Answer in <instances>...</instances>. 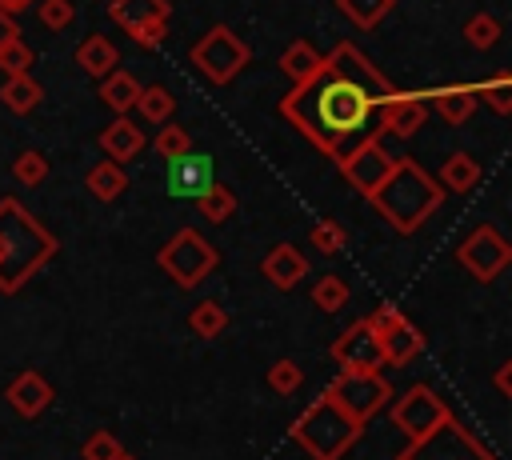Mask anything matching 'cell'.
<instances>
[{"label": "cell", "instance_id": "cell-4", "mask_svg": "<svg viewBox=\"0 0 512 460\" xmlns=\"http://www.w3.org/2000/svg\"><path fill=\"white\" fill-rule=\"evenodd\" d=\"M288 436L312 456V460H340L352 452V444L364 436V424L352 420L328 392H320L292 424Z\"/></svg>", "mask_w": 512, "mask_h": 460}, {"label": "cell", "instance_id": "cell-13", "mask_svg": "<svg viewBox=\"0 0 512 460\" xmlns=\"http://www.w3.org/2000/svg\"><path fill=\"white\" fill-rule=\"evenodd\" d=\"M392 152L376 140V136H364L356 148H348L336 164H340V176L360 192V196H372L376 188H380V180L392 172Z\"/></svg>", "mask_w": 512, "mask_h": 460}, {"label": "cell", "instance_id": "cell-39", "mask_svg": "<svg viewBox=\"0 0 512 460\" xmlns=\"http://www.w3.org/2000/svg\"><path fill=\"white\" fill-rule=\"evenodd\" d=\"M80 456H84V460H124L128 452H124V444H120L112 432H92V436L84 440Z\"/></svg>", "mask_w": 512, "mask_h": 460}, {"label": "cell", "instance_id": "cell-20", "mask_svg": "<svg viewBox=\"0 0 512 460\" xmlns=\"http://www.w3.org/2000/svg\"><path fill=\"white\" fill-rule=\"evenodd\" d=\"M424 104H432L444 124H464V120H472L480 100H476V92L468 84H448V88H432L424 96Z\"/></svg>", "mask_w": 512, "mask_h": 460}, {"label": "cell", "instance_id": "cell-29", "mask_svg": "<svg viewBox=\"0 0 512 460\" xmlns=\"http://www.w3.org/2000/svg\"><path fill=\"white\" fill-rule=\"evenodd\" d=\"M392 4H396V0H336L340 16L352 20V24L364 28V32H372V28L392 12Z\"/></svg>", "mask_w": 512, "mask_h": 460}, {"label": "cell", "instance_id": "cell-32", "mask_svg": "<svg viewBox=\"0 0 512 460\" xmlns=\"http://www.w3.org/2000/svg\"><path fill=\"white\" fill-rule=\"evenodd\" d=\"M308 296H312V304H316L320 312H340V308L352 300L348 284H344L340 276H332V272H328V276H320V280L312 284V292H308Z\"/></svg>", "mask_w": 512, "mask_h": 460}, {"label": "cell", "instance_id": "cell-28", "mask_svg": "<svg viewBox=\"0 0 512 460\" xmlns=\"http://www.w3.org/2000/svg\"><path fill=\"white\" fill-rule=\"evenodd\" d=\"M196 208H200V216L208 224H224L228 216H236V192L228 184H212V188H204L196 196Z\"/></svg>", "mask_w": 512, "mask_h": 460}, {"label": "cell", "instance_id": "cell-6", "mask_svg": "<svg viewBox=\"0 0 512 460\" xmlns=\"http://www.w3.org/2000/svg\"><path fill=\"white\" fill-rule=\"evenodd\" d=\"M248 56H252L248 44H244L228 24L208 28V32L192 44V64H196V72H204V80H212V84L236 80V76L244 72Z\"/></svg>", "mask_w": 512, "mask_h": 460}, {"label": "cell", "instance_id": "cell-2", "mask_svg": "<svg viewBox=\"0 0 512 460\" xmlns=\"http://www.w3.org/2000/svg\"><path fill=\"white\" fill-rule=\"evenodd\" d=\"M56 236L12 196H0V296H16L52 256Z\"/></svg>", "mask_w": 512, "mask_h": 460}, {"label": "cell", "instance_id": "cell-9", "mask_svg": "<svg viewBox=\"0 0 512 460\" xmlns=\"http://www.w3.org/2000/svg\"><path fill=\"white\" fill-rule=\"evenodd\" d=\"M324 392L360 424H368L392 400V384L384 380V372H336Z\"/></svg>", "mask_w": 512, "mask_h": 460}, {"label": "cell", "instance_id": "cell-26", "mask_svg": "<svg viewBox=\"0 0 512 460\" xmlns=\"http://www.w3.org/2000/svg\"><path fill=\"white\" fill-rule=\"evenodd\" d=\"M316 68H320V52H316L308 40H292V44L280 52V72H284L292 84L308 80Z\"/></svg>", "mask_w": 512, "mask_h": 460}, {"label": "cell", "instance_id": "cell-14", "mask_svg": "<svg viewBox=\"0 0 512 460\" xmlns=\"http://www.w3.org/2000/svg\"><path fill=\"white\" fill-rule=\"evenodd\" d=\"M332 360L340 372H380L384 356L376 344V332L368 328V320H352L336 340H332Z\"/></svg>", "mask_w": 512, "mask_h": 460}, {"label": "cell", "instance_id": "cell-7", "mask_svg": "<svg viewBox=\"0 0 512 460\" xmlns=\"http://www.w3.org/2000/svg\"><path fill=\"white\" fill-rule=\"evenodd\" d=\"M364 320H368V328L376 332V344H380L384 364H392V368H408V364L424 352V336H420V328H416L396 304H380V308H372Z\"/></svg>", "mask_w": 512, "mask_h": 460}, {"label": "cell", "instance_id": "cell-1", "mask_svg": "<svg viewBox=\"0 0 512 460\" xmlns=\"http://www.w3.org/2000/svg\"><path fill=\"white\" fill-rule=\"evenodd\" d=\"M392 92V80L356 44H336L328 56H320V68L308 80L292 84V92L280 100V116L312 148L340 160L368 136L372 116Z\"/></svg>", "mask_w": 512, "mask_h": 460}, {"label": "cell", "instance_id": "cell-15", "mask_svg": "<svg viewBox=\"0 0 512 460\" xmlns=\"http://www.w3.org/2000/svg\"><path fill=\"white\" fill-rule=\"evenodd\" d=\"M376 120H380V136L412 140V136L424 128V120H428V104H424V96H416V92H392V96L384 100V108L376 112Z\"/></svg>", "mask_w": 512, "mask_h": 460}, {"label": "cell", "instance_id": "cell-35", "mask_svg": "<svg viewBox=\"0 0 512 460\" xmlns=\"http://www.w3.org/2000/svg\"><path fill=\"white\" fill-rule=\"evenodd\" d=\"M476 92V100H484L496 116H508L512 112V76L508 72H500L496 80H488V84H480V88H472Z\"/></svg>", "mask_w": 512, "mask_h": 460}, {"label": "cell", "instance_id": "cell-24", "mask_svg": "<svg viewBox=\"0 0 512 460\" xmlns=\"http://www.w3.org/2000/svg\"><path fill=\"white\" fill-rule=\"evenodd\" d=\"M140 88H144V84H140L132 72H108V76L100 80V100H104L116 116H128V112L136 108Z\"/></svg>", "mask_w": 512, "mask_h": 460}, {"label": "cell", "instance_id": "cell-37", "mask_svg": "<svg viewBox=\"0 0 512 460\" xmlns=\"http://www.w3.org/2000/svg\"><path fill=\"white\" fill-rule=\"evenodd\" d=\"M300 384H304V368L296 360H276L268 368V388L276 396H292V392H300Z\"/></svg>", "mask_w": 512, "mask_h": 460}, {"label": "cell", "instance_id": "cell-18", "mask_svg": "<svg viewBox=\"0 0 512 460\" xmlns=\"http://www.w3.org/2000/svg\"><path fill=\"white\" fill-rule=\"evenodd\" d=\"M172 168H168V192L172 196H200L204 188H212V160L208 156H196V152H188V156H180V160H168Z\"/></svg>", "mask_w": 512, "mask_h": 460}, {"label": "cell", "instance_id": "cell-33", "mask_svg": "<svg viewBox=\"0 0 512 460\" xmlns=\"http://www.w3.org/2000/svg\"><path fill=\"white\" fill-rule=\"evenodd\" d=\"M152 148H156V156H164V160H180V156H188L192 152V136H188V128H180V124H160V132L152 136Z\"/></svg>", "mask_w": 512, "mask_h": 460}, {"label": "cell", "instance_id": "cell-40", "mask_svg": "<svg viewBox=\"0 0 512 460\" xmlns=\"http://www.w3.org/2000/svg\"><path fill=\"white\" fill-rule=\"evenodd\" d=\"M32 60H36V52L24 40H8L0 48V72H8V76H24L32 68Z\"/></svg>", "mask_w": 512, "mask_h": 460}, {"label": "cell", "instance_id": "cell-43", "mask_svg": "<svg viewBox=\"0 0 512 460\" xmlns=\"http://www.w3.org/2000/svg\"><path fill=\"white\" fill-rule=\"evenodd\" d=\"M36 0H0V12H8V16H16V12H24V8H32Z\"/></svg>", "mask_w": 512, "mask_h": 460}, {"label": "cell", "instance_id": "cell-5", "mask_svg": "<svg viewBox=\"0 0 512 460\" xmlns=\"http://www.w3.org/2000/svg\"><path fill=\"white\" fill-rule=\"evenodd\" d=\"M156 264H160L180 288H196V284H204V280L216 272L220 256H216V248H212L196 228H176L172 240L156 252Z\"/></svg>", "mask_w": 512, "mask_h": 460}, {"label": "cell", "instance_id": "cell-25", "mask_svg": "<svg viewBox=\"0 0 512 460\" xmlns=\"http://www.w3.org/2000/svg\"><path fill=\"white\" fill-rule=\"evenodd\" d=\"M84 188L100 200V204H112L124 188H128V172L116 164V160H100V164H92L88 168V176H84Z\"/></svg>", "mask_w": 512, "mask_h": 460}, {"label": "cell", "instance_id": "cell-16", "mask_svg": "<svg viewBox=\"0 0 512 460\" xmlns=\"http://www.w3.org/2000/svg\"><path fill=\"white\" fill-rule=\"evenodd\" d=\"M8 404L20 412V416H40V412H48V404L56 400V392H52V384L36 372V368H24L20 376H12V384H8Z\"/></svg>", "mask_w": 512, "mask_h": 460}, {"label": "cell", "instance_id": "cell-44", "mask_svg": "<svg viewBox=\"0 0 512 460\" xmlns=\"http://www.w3.org/2000/svg\"><path fill=\"white\" fill-rule=\"evenodd\" d=\"M124 460H136V456H124Z\"/></svg>", "mask_w": 512, "mask_h": 460}, {"label": "cell", "instance_id": "cell-30", "mask_svg": "<svg viewBox=\"0 0 512 460\" xmlns=\"http://www.w3.org/2000/svg\"><path fill=\"white\" fill-rule=\"evenodd\" d=\"M188 328H192L200 340H216V336L228 328V312H224V304H216V300H200V304L188 312Z\"/></svg>", "mask_w": 512, "mask_h": 460}, {"label": "cell", "instance_id": "cell-21", "mask_svg": "<svg viewBox=\"0 0 512 460\" xmlns=\"http://www.w3.org/2000/svg\"><path fill=\"white\" fill-rule=\"evenodd\" d=\"M76 64H80V72H88L92 80L100 76H108V72H116V64H120V48L108 40V36H100V32H92V36H84L80 44H76Z\"/></svg>", "mask_w": 512, "mask_h": 460}, {"label": "cell", "instance_id": "cell-42", "mask_svg": "<svg viewBox=\"0 0 512 460\" xmlns=\"http://www.w3.org/2000/svg\"><path fill=\"white\" fill-rule=\"evenodd\" d=\"M8 40H20V24H16V16L0 12V48H4Z\"/></svg>", "mask_w": 512, "mask_h": 460}, {"label": "cell", "instance_id": "cell-10", "mask_svg": "<svg viewBox=\"0 0 512 460\" xmlns=\"http://www.w3.org/2000/svg\"><path fill=\"white\" fill-rule=\"evenodd\" d=\"M456 260L464 264L468 276H476L480 284H488V280H496L512 264V244L504 240V232L496 224H480V228H472L456 244Z\"/></svg>", "mask_w": 512, "mask_h": 460}, {"label": "cell", "instance_id": "cell-31", "mask_svg": "<svg viewBox=\"0 0 512 460\" xmlns=\"http://www.w3.org/2000/svg\"><path fill=\"white\" fill-rule=\"evenodd\" d=\"M308 244H312L320 256H336V252H344V248H348V228H344L340 220L324 216V220H316V224H312Z\"/></svg>", "mask_w": 512, "mask_h": 460}, {"label": "cell", "instance_id": "cell-22", "mask_svg": "<svg viewBox=\"0 0 512 460\" xmlns=\"http://www.w3.org/2000/svg\"><path fill=\"white\" fill-rule=\"evenodd\" d=\"M436 184H440L444 192H472V188L480 184V160L468 156V152H448L444 164H440Z\"/></svg>", "mask_w": 512, "mask_h": 460}, {"label": "cell", "instance_id": "cell-17", "mask_svg": "<svg viewBox=\"0 0 512 460\" xmlns=\"http://www.w3.org/2000/svg\"><path fill=\"white\" fill-rule=\"evenodd\" d=\"M100 148H104V156H108V160L128 164V160H136V156L148 148V136H144V128H140L136 120L116 116V120L100 132Z\"/></svg>", "mask_w": 512, "mask_h": 460}, {"label": "cell", "instance_id": "cell-27", "mask_svg": "<svg viewBox=\"0 0 512 460\" xmlns=\"http://www.w3.org/2000/svg\"><path fill=\"white\" fill-rule=\"evenodd\" d=\"M136 112L148 120V124H168L176 116V96L164 88V84H144L140 96H136Z\"/></svg>", "mask_w": 512, "mask_h": 460}, {"label": "cell", "instance_id": "cell-41", "mask_svg": "<svg viewBox=\"0 0 512 460\" xmlns=\"http://www.w3.org/2000/svg\"><path fill=\"white\" fill-rule=\"evenodd\" d=\"M492 380H496V392H500V396H512V360H504Z\"/></svg>", "mask_w": 512, "mask_h": 460}, {"label": "cell", "instance_id": "cell-11", "mask_svg": "<svg viewBox=\"0 0 512 460\" xmlns=\"http://www.w3.org/2000/svg\"><path fill=\"white\" fill-rule=\"evenodd\" d=\"M168 0H108V16L140 48H160L168 40Z\"/></svg>", "mask_w": 512, "mask_h": 460}, {"label": "cell", "instance_id": "cell-23", "mask_svg": "<svg viewBox=\"0 0 512 460\" xmlns=\"http://www.w3.org/2000/svg\"><path fill=\"white\" fill-rule=\"evenodd\" d=\"M0 104L8 108V112H16V116H28V112H36L40 104H44V88H40V80L36 76H8L4 80V88H0Z\"/></svg>", "mask_w": 512, "mask_h": 460}, {"label": "cell", "instance_id": "cell-12", "mask_svg": "<svg viewBox=\"0 0 512 460\" xmlns=\"http://www.w3.org/2000/svg\"><path fill=\"white\" fill-rule=\"evenodd\" d=\"M452 412H448V404L428 388V384H412L396 404H392V424L408 436V444L412 440H420V436H428L436 424H444Z\"/></svg>", "mask_w": 512, "mask_h": 460}, {"label": "cell", "instance_id": "cell-36", "mask_svg": "<svg viewBox=\"0 0 512 460\" xmlns=\"http://www.w3.org/2000/svg\"><path fill=\"white\" fill-rule=\"evenodd\" d=\"M12 176H16L24 188L44 184V180H48V156H44V152H36V148L20 152V156H16V164H12Z\"/></svg>", "mask_w": 512, "mask_h": 460}, {"label": "cell", "instance_id": "cell-19", "mask_svg": "<svg viewBox=\"0 0 512 460\" xmlns=\"http://www.w3.org/2000/svg\"><path fill=\"white\" fill-rule=\"evenodd\" d=\"M308 268H312V264H308V256H304L296 244H276V248L260 260V272H264L276 288H284V292L296 288V284L308 276Z\"/></svg>", "mask_w": 512, "mask_h": 460}, {"label": "cell", "instance_id": "cell-3", "mask_svg": "<svg viewBox=\"0 0 512 460\" xmlns=\"http://www.w3.org/2000/svg\"><path fill=\"white\" fill-rule=\"evenodd\" d=\"M372 208L400 232V236H412L416 228L428 224V216L444 204V188L436 184V176L428 168H420L416 160L408 156H396L392 160V172L380 180V188L368 196Z\"/></svg>", "mask_w": 512, "mask_h": 460}, {"label": "cell", "instance_id": "cell-34", "mask_svg": "<svg viewBox=\"0 0 512 460\" xmlns=\"http://www.w3.org/2000/svg\"><path fill=\"white\" fill-rule=\"evenodd\" d=\"M500 20L492 16V12H476V16H468V24H464V40H468V48H476V52H484V48H492L496 40H500Z\"/></svg>", "mask_w": 512, "mask_h": 460}, {"label": "cell", "instance_id": "cell-8", "mask_svg": "<svg viewBox=\"0 0 512 460\" xmlns=\"http://www.w3.org/2000/svg\"><path fill=\"white\" fill-rule=\"evenodd\" d=\"M396 460H496L456 416H448L444 424H436L428 436L412 440Z\"/></svg>", "mask_w": 512, "mask_h": 460}, {"label": "cell", "instance_id": "cell-38", "mask_svg": "<svg viewBox=\"0 0 512 460\" xmlns=\"http://www.w3.org/2000/svg\"><path fill=\"white\" fill-rule=\"evenodd\" d=\"M36 16H40L44 28L64 32V28L76 20V4H72V0H36Z\"/></svg>", "mask_w": 512, "mask_h": 460}]
</instances>
